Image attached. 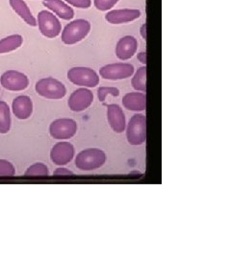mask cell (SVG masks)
Instances as JSON below:
<instances>
[{"label":"cell","mask_w":231,"mask_h":259,"mask_svg":"<svg viewBox=\"0 0 231 259\" xmlns=\"http://www.w3.org/2000/svg\"><path fill=\"white\" fill-rule=\"evenodd\" d=\"M91 29L92 25L89 20L84 19H75L65 25L64 30L62 31L61 39L67 46H73L83 40L91 32Z\"/></svg>","instance_id":"obj_1"},{"label":"cell","mask_w":231,"mask_h":259,"mask_svg":"<svg viewBox=\"0 0 231 259\" xmlns=\"http://www.w3.org/2000/svg\"><path fill=\"white\" fill-rule=\"evenodd\" d=\"M106 161L105 153L97 148L81 151L75 158V165L82 171H92L102 167Z\"/></svg>","instance_id":"obj_2"},{"label":"cell","mask_w":231,"mask_h":259,"mask_svg":"<svg viewBox=\"0 0 231 259\" xmlns=\"http://www.w3.org/2000/svg\"><path fill=\"white\" fill-rule=\"evenodd\" d=\"M35 90L40 96L51 100L62 99L67 93L65 84L52 77L39 80L35 85Z\"/></svg>","instance_id":"obj_3"},{"label":"cell","mask_w":231,"mask_h":259,"mask_svg":"<svg viewBox=\"0 0 231 259\" xmlns=\"http://www.w3.org/2000/svg\"><path fill=\"white\" fill-rule=\"evenodd\" d=\"M126 139L134 146L142 145L147 140V118L143 114H135L131 117L126 129Z\"/></svg>","instance_id":"obj_4"},{"label":"cell","mask_w":231,"mask_h":259,"mask_svg":"<svg viewBox=\"0 0 231 259\" xmlns=\"http://www.w3.org/2000/svg\"><path fill=\"white\" fill-rule=\"evenodd\" d=\"M68 79L74 84L84 88H95L100 83L97 73L92 68L83 66L71 68L68 71Z\"/></svg>","instance_id":"obj_5"},{"label":"cell","mask_w":231,"mask_h":259,"mask_svg":"<svg viewBox=\"0 0 231 259\" xmlns=\"http://www.w3.org/2000/svg\"><path fill=\"white\" fill-rule=\"evenodd\" d=\"M37 25L43 36L48 38L58 37L62 31V25L54 14L43 10L38 14Z\"/></svg>","instance_id":"obj_6"},{"label":"cell","mask_w":231,"mask_h":259,"mask_svg":"<svg viewBox=\"0 0 231 259\" xmlns=\"http://www.w3.org/2000/svg\"><path fill=\"white\" fill-rule=\"evenodd\" d=\"M134 66L127 63H116L104 65L100 69L101 77L105 80H122L134 74Z\"/></svg>","instance_id":"obj_7"},{"label":"cell","mask_w":231,"mask_h":259,"mask_svg":"<svg viewBox=\"0 0 231 259\" xmlns=\"http://www.w3.org/2000/svg\"><path fill=\"white\" fill-rule=\"evenodd\" d=\"M1 85L10 92H21L26 90L29 85L27 76L17 70H8L0 78Z\"/></svg>","instance_id":"obj_8"},{"label":"cell","mask_w":231,"mask_h":259,"mask_svg":"<svg viewBox=\"0 0 231 259\" xmlns=\"http://www.w3.org/2000/svg\"><path fill=\"white\" fill-rule=\"evenodd\" d=\"M77 131V123L71 118H60L53 121L49 126L50 136L54 139H70Z\"/></svg>","instance_id":"obj_9"},{"label":"cell","mask_w":231,"mask_h":259,"mask_svg":"<svg viewBox=\"0 0 231 259\" xmlns=\"http://www.w3.org/2000/svg\"><path fill=\"white\" fill-rule=\"evenodd\" d=\"M93 102V94L87 88H81L71 94L68 105L73 111H83L90 108Z\"/></svg>","instance_id":"obj_10"},{"label":"cell","mask_w":231,"mask_h":259,"mask_svg":"<svg viewBox=\"0 0 231 259\" xmlns=\"http://www.w3.org/2000/svg\"><path fill=\"white\" fill-rule=\"evenodd\" d=\"M142 16L138 9H117L107 11L105 20L111 24H123L140 19Z\"/></svg>","instance_id":"obj_11"},{"label":"cell","mask_w":231,"mask_h":259,"mask_svg":"<svg viewBox=\"0 0 231 259\" xmlns=\"http://www.w3.org/2000/svg\"><path fill=\"white\" fill-rule=\"evenodd\" d=\"M74 156V147L70 142L56 143L50 151V158L56 165H65L72 161Z\"/></svg>","instance_id":"obj_12"},{"label":"cell","mask_w":231,"mask_h":259,"mask_svg":"<svg viewBox=\"0 0 231 259\" xmlns=\"http://www.w3.org/2000/svg\"><path fill=\"white\" fill-rule=\"evenodd\" d=\"M138 41L133 36H124L120 38L116 46V56L120 61H127L136 54Z\"/></svg>","instance_id":"obj_13"},{"label":"cell","mask_w":231,"mask_h":259,"mask_svg":"<svg viewBox=\"0 0 231 259\" xmlns=\"http://www.w3.org/2000/svg\"><path fill=\"white\" fill-rule=\"evenodd\" d=\"M107 119L115 133L120 134L125 130V116L119 105H107Z\"/></svg>","instance_id":"obj_14"},{"label":"cell","mask_w":231,"mask_h":259,"mask_svg":"<svg viewBox=\"0 0 231 259\" xmlns=\"http://www.w3.org/2000/svg\"><path fill=\"white\" fill-rule=\"evenodd\" d=\"M12 109L13 113L17 118L20 120H25L31 116L33 112V102L29 96H18L13 101Z\"/></svg>","instance_id":"obj_15"},{"label":"cell","mask_w":231,"mask_h":259,"mask_svg":"<svg viewBox=\"0 0 231 259\" xmlns=\"http://www.w3.org/2000/svg\"><path fill=\"white\" fill-rule=\"evenodd\" d=\"M43 4L47 9L52 11L60 19L64 20H72L74 19V9L63 0H44Z\"/></svg>","instance_id":"obj_16"},{"label":"cell","mask_w":231,"mask_h":259,"mask_svg":"<svg viewBox=\"0 0 231 259\" xmlns=\"http://www.w3.org/2000/svg\"><path fill=\"white\" fill-rule=\"evenodd\" d=\"M122 104L128 111H144L147 108V96L144 93H126L122 98Z\"/></svg>","instance_id":"obj_17"},{"label":"cell","mask_w":231,"mask_h":259,"mask_svg":"<svg viewBox=\"0 0 231 259\" xmlns=\"http://www.w3.org/2000/svg\"><path fill=\"white\" fill-rule=\"evenodd\" d=\"M10 5L21 19H23L28 25L35 27L37 26V20L33 17L31 10L23 0H9Z\"/></svg>","instance_id":"obj_18"},{"label":"cell","mask_w":231,"mask_h":259,"mask_svg":"<svg viewBox=\"0 0 231 259\" xmlns=\"http://www.w3.org/2000/svg\"><path fill=\"white\" fill-rule=\"evenodd\" d=\"M22 42L23 38L19 34L4 37L0 40V54L9 53L19 49L22 46Z\"/></svg>","instance_id":"obj_19"},{"label":"cell","mask_w":231,"mask_h":259,"mask_svg":"<svg viewBox=\"0 0 231 259\" xmlns=\"http://www.w3.org/2000/svg\"><path fill=\"white\" fill-rule=\"evenodd\" d=\"M11 114L8 104L0 101V134H7L11 129Z\"/></svg>","instance_id":"obj_20"},{"label":"cell","mask_w":231,"mask_h":259,"mask_svg":"<svg viewBox=\"0 0 231 259\" xmlns=\"http://www.w3.org/2000/svg\"><path fill=\"white\" fill-rule=\"evenodd\" d=\"M132 87L135 91L145 93L147 92V67H140L132 78Z\"/></svg>","instance_id":"obj_21"},{"label":"cell","mask_w":231,"mask_h":259,"mask_svg":"<svg viewBox=\"0 0 231 259\" xmlns=\"http://www.w3.org/2000/svg\"><path fill=\"white\" fill-rule=\"evenodd\" d=\"M25 176L46 177L48 176V168L46 164L42 162H38L28 168L24 173Z\"/></svg>","instance_id":"obj_22"},{"label":"cell","mask_w":231,"mask_h":259,"mask_svg":"<svg viewBox=\"0 0 231 259\" xmlns=\"http://www.w3.org/2000/svg\"><path fill=\"white\" fill-rule=\"evenodd\" d=\"M107 95L118 97L120 95V91L114 87H102L97 90V97L101 102L105 101Z\"/></svg>","instance_id":"obj_23"},{"label":"cell","mask_w":231,"mask_h":259,"mask_svg":"<svg viewBox=\"0 0 231 259\" xmlns=\"http://www.w3.org/2000/svg\"><path fill=\"white\" fill-rule=\"evenodd\" d=\"M120 0H93V5L101 12H107L114 8Z\"/></svg>","instance_id":"obj_24"},{"label":"cell","mask_w":231,"mask_h":259,"mask_svg":"<svg viewBox=\"0 0 231 259\" xmlns=\"http://www.w3.org/2000/svg\"><path fill=\"white\" fill-rule=\"evenodd\" d=\"M15 174L14 165L6 159H0V177H12Z\"/></svg>","instance_id":"obj_25"},{"label":"cell","mask_w":231,"mask_h":259,"mask_svg":"<svg viewBox=\"0 0 231 259\" xmlns=\"http://www.w3.org/2000/svg\"><path fill=\"white\" fill-rule=\"evenodd\" d=\"M67 3L79 9H88L92 6V0H65Z\"/></svg>","instance_id":"obj_26"},{"label":"cell","mask_w":231,"mask_h":259,"mask_svg":"<svg viewBox=\"0 0 231 259\" xmlns=\"http://www.w3.org/2000/svg\"><path fill=\"white\" fill-rule=\"evenodd\" d=\"M54 176H73L74 172L68 170L67 168H57L53 172Z\"/></svg>","instance_id":"obj_27"},{"label":"cell","mask_w":231,"mask_h":259,"mask_svg":"<svg viewBox=\"0 0 231 259\" xmlns=\"http://www.w3.org/2000/svg\"><path fill=\"white\" fill-rule=\"evenodd\" d=\"M140 34H141V36L143 37L145 40L148 39V26H147V23H144L141 26V28H140Z\"/></svg>","instance_id":"obj_28"},{"label":"cell","mask_w":231,"mask_h":259,"mask_svg":"<svg viewBox=\"0 0 231 259\" xmlns=\"http://www.w3.org/2000/svg\"><path fill=\"white\" fill-rule=\"evenodd\" d=\"M137 59L139 62H141L143 65H147L148 61H147V53L146 52H140L137 55Z\"/></svg>","instance_id":"obj_29"}]
</instances>
